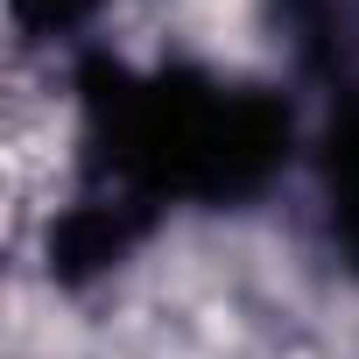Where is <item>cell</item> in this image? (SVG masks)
Listing matches in <instances>:
<instances>
[{"label": "cell", "mask_w": 359, "mask_h": 359, "mask_svg": "<svg viewBox=\"0 0 359 359\" xmlns=\"http://www.w3.org/2000/svg\"><path fill=\"white\" fill-rule=\"evenodd\" d=\"M92 162L113 176V198L148 219L162 198H247L289 155V113L268 92L219 85L205 71H92Z\"/></svg>", "instance_id": "1"}, {"label": "cell", "mask_w": 359, "mask_h": 359, "mask_svg": "<svg viewBox=\"0 0 359 359\" xmlns=\"http://www.w3.org/2000/svg\"><path fill=\"white\" fill-rule=\"evenodd\" d=\"M331 226L359 261V113L345 120V134H331Z\"/></svg>", "instance_id": "2"}, {"label": "cell", "mask_w": 359, "mask_h": 359, "mask_svg": "<svg viewBox=\"0 0 359 359\" xmlns=\"http://www.w3.org/2000/svg\"><path fill=\"white\" fill-rule=\"evenodd\" d=\"M92 8H99V0H15V22H22L29 36H57V29L85 22Z\"/></svg>", "instance_id": "3"}]
</instances>
